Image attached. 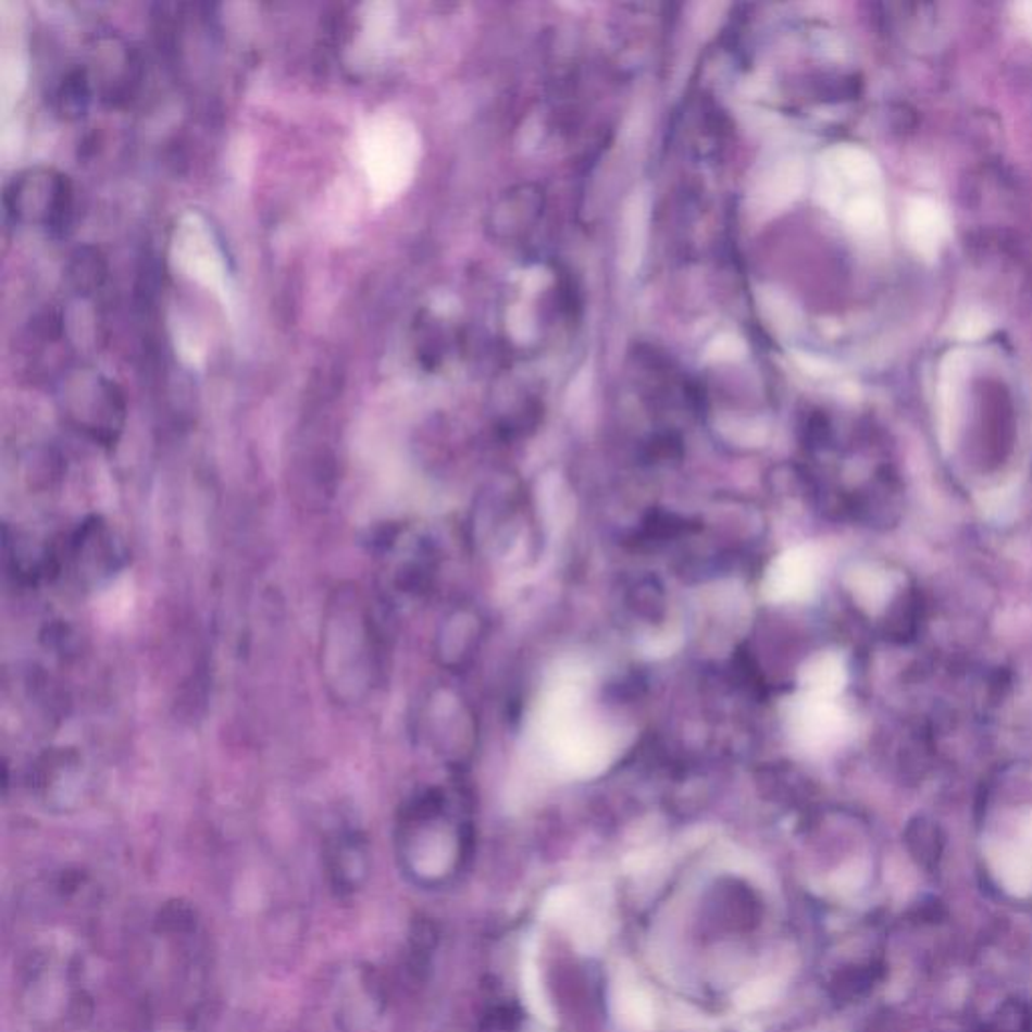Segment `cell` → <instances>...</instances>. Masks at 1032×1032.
<instances>
[{
    "label": "cell",
    "mask_w": 1032,
    "mask_h": 1032,
    "mask_svg": "<svg viewBox=\"0 0 1032 1032\" xmlns=\"http://www.w3.org/2000/svg\"><path fill=\"white\" fill-rule=\"evenodd\" d=\"M319 674L333 702L358 708L380 689L384 675L382 630L370 595L358 583L331 589L319 625Z\"/></svg>",
    "instance_id": "1"
},
{
    "label": "cell",
    "mask_w": 1032,
    "mask_h": 1032,
    "mask_svg": "<svg viewBox=\"0 0 1032 1032\" xmlns=\"http://www.w3.org/2000/svg\"><path fill=\"white\" fill-rule=\"evenodd\" d=\"M819 204L861 240H880L887 231L885 179L873 153L861 146L829 148L817 165Z\"/></svg>",
    "instance_id": "2"
},
{
    "label": "cell",
    "mask_w": 1032,
    "mask_h": 1032,
    "mask_svg": "<svg viewBox=\"0 0 1032 1032\" xmlns=\"http://www.w3.org/2000/svg\"><path fill=\"white\" fill-rule=\"evenodd\" d=\"M127 547L124 538L103 517H87L61 545H57V575L82 589H97L124 571Z\"/></svg>",
    "instance_id": "3"
},
{
    "label": "cell",
    "mask_w": 1032,
    "mask_h": 1032,
    "mask_svg": "<svg viewBox=\"0 0 1032 1032\" xmlns=\"http://www.w3.org/2000/svg\"><path fill=\"white\" fill-rule=\"evenodd\" d=\"M396 845L406 873L418 881L442 880L455 866V833L436 817L432 798L413 803L399 817Z\"/></svg>",
    "instance_id": "4"
},
{
    "label": "cell",
    "mask_w": 1032,
    "mask_h": 1032,
    "mask_svg": "<svg viewBox=\"0 0 1032 1032\" xmlns=\"http://www.w3.org/2000/svg\"><path fill=\"white\" fill-rule=\"evenodd\" d=\"M28 791L47 811H77L89 795V774L82 753L70 746L47 748L28 771Z\"/></svg>",
    "instance_id": "5"
},
{
    "label": "cell",
    "mask_w": 1032,
    "mask_h": 1032,
    "mask_svg": "<svg viewBox=\"0 0 1032 1032\" xmlns=\"http://www.w3.org/2000/svg\"><path fill=\"white\" fill-rule=\"evenodd\" d=\"M7 202L14 219L41 222L55 228L67 221L70 214V182L53 170H30L25 176L14 179Z\"/></svg>",
    "instance_id": "6"
},
{
    "label": "cell",
    "mask_w": 1032,
    "mask_h": 1032,
    "mask_svg": "<svg viewBox=\"0 0 1032 1032\" xmlns=\"http://www.w3.org/2000/svg\"><path fill=\"white\" fill-rule=\"evenodd\" d=\"M323 866L337 897L358 894L372 871V849L365 833L358 826L335 829L323 847Z\"/></svg>",
    "instance_id": "7"
},
{
    "label": "cell",
    "mask_w": 1032,
    "mask_h": 1032,
    "mask_svg": "<svg viewBox=\"0 0 1032 1032\" xmlns=\"http://www.w3.org/2000/svg\"><path fill=\"white\" fill-rule=\"evenodd\" d=\"M902 235L918 259L934 262L950 240V214L934 198H911L904 210Z\"/></svg>",
    "instance_id": "8"
},
{
    "label": "cell",
    "mask_w": 1032,
    "mask_h": 1032,
    "mask_svg": "<svg viewBox=\"0 0 1032 1032\" xmlns=\"http://www.w3.org/2000/svg\"><path fill=\"white\" fill-rule=\"evenodd\" d=\"M970 368V353L963 349H954L946 353V358L940 363V373H937V426H940V440L944 448L948 450L960 427V415H962V396L966 375Z\"/></svg>",
    "instance_id": "9"
},
{
    "label": "cell",
    "mask_w": 1032,
    "mask_h": 1032,
    "mask_svg": "<svg viewBox=\"0 0 1032 1032\" xmlns=\"http://www.w3.org/2000/svg\"><path fill=\"white\" fill-rule=\"evenodd\" d=\"M845 714L831 700L809 696L798 710V732L807 743H833L845 732Z\"/></svg>",
    "instance_id": "10"
},
{
    "label": "cell",
    "mask_w": 1032,
    "mask_h": 1032,
    "mask_svg": "<svg viewBox=\"0 0 1032 1032\" xmlns=\"http://www.w3.org/2000/svg\"><path fill=\"white\" fill-rule=\"evenodd\" d=\"M771 585L779 597H805L815 585V563L811 555L793 551L774 564Z\"/></svg>",
    "instance_id": "11"
},
{
    "label": "cell",
    "mask_w": 1032,
    "mask_h": 1032,
    "mask_svg": "<svg viewBox=\"0 0 1032 1032\" xmlns=\"http://www.w3.org/2000/svg\"><path fill=\"white\" fill-rule=\"evenodd\" d=\"M647 233V204L646 198L635 194L634 200L625 208L623 216V233H621V254H623V266L632 273L635 266L642 261L644 247H646Z\"/></svg>",
    "instance_id": "12"
},
{
    "label": "cell",
    "mask_w": 1032,
    "mask_h": 1032,
    "mask_svg": "<svg viewBox=\"0 0 1032 1032\" xmlns=\"http://www.w3.org/2000/svg\"><path fill=\"white\" fill-rule=\"evenodd\" d=\"M847 680L845 666L837 656H821L811 661V666L805 670V684L815 698L831 700L835 694H840Z\"/></svg>",
    "instance_id": "13"
},
{
    "label": "cell",
    "mask_w": 1032,
    "mask_h": 1032,
    "mask_svg": "<svg viewBox=\"0 0 1032 1032\" xmlns=\"http://www.w3.org/2000/svg\"><path fill=\"white\" fill-rule=\"evenodd\" d=\"M618 1017L630 1032H649L656 1022L651 998L639 989H625L618 998Z\"/></svg>",
    "instance_id": "14"
},
{
    "label": "cell",
    "mask_w": 1032,
    "mask_h": 1032,
    "mask_svg": "<svg viewBox=\"0 0 1032 1032\" xmlns=\"http://www.w3.org/2000/svg\"><path fill=\"white\" fill-rule=\"evenodd\" d=\"M521 992H523L524 1005L533 1012L535 1019L545 1022V1024L555 1022V1012H552L549 996L543 989V980L538 974L537 962L531 954H526L523 968H521Z\"/></svg>",
    "instance_id": "15"
},
{
    "label": "cell",
    "mask_w": 1032,
    "mask_h": 1032,
    "mask_svg": "<svg viewBox=\"0 0 1032 1032\" xmlns=\"http://www.w3.org/2000/svg\"><path fill=\"white\" fill-rule=\"evenodd\" d=\"M854 592L861 606L868 607L869 611H878L890 601L894 583L885 571L863 569L855 575Z\"/></svg>",
    "instance_id": "16"
},
{
    "label": "cell",
    "mask_w": 1032,
    "mask_h": 1032,
    "mask_svg": "<svg viewBox=\"0 0 1032 1032\" xmlns=\"http://www.w3.org/2000/svg\"><path fill=\"white\" fill-rule=\"evenodd\" d=\"M781 994V984L774 978H760L755 982L744 984L734 996V1005L741 1012H757L767 1006L774 1005Z\"/></svg>",
    "instance_id": "17"
},
{
    "label": "cell",
    "mask_w": 1032,
    "mask_h": 1032,
    "mask_svg": "<svg viewBox=\"0 0 1032 1032\" xmlns=\"http://www.w3.org/2000/svg\"><path fill=\"white\" fill-rule=\"evenodd\" d=\"M994 330V318L978 307H966L952 321L950 333L962 341H977Z\"/></svg>",
    "instance_id": "18"
},
{
    "label": "cell",
    "mask_w": 1032,
    "mask_h": 1032,
    "mask_svg": "<svg viewBox=\"0 0 1032 1032\" xmlns=\"http://www.w3.org/2000/svg\"><path fill=\"white\" fill-rule=\"evenodd\" d=\"M581 911V897L571 887L555 890L543 904V916L551 922L573 923Z\"/></svg>",
    "instance_id": "19"
},
{
    "label": "cell",
    "mask_w": 1032,
    "mask_h": 1032,
    "mask_svg": "<svg viewBox=\"0 0 1032 1032\" xmlns=\"http://www.w3.org/2000/svg\"><path fill=\"white\" fill-rule=\"evenodd\" d=\"M105 276V264L97 257L96 250H77L71 264V278L79 289H96Z\"/></svg>",
    "instance_id": "20"
},
{
    "label": "cell",
    "mask_w": 1032,
    "mask_h": 1032,
    "mask_svg": "<svg viewBox=\"0 0 1032 1032\" xmlns=\"http://www.w3.org/2000/svg\"><path fill=\"white\" fill-rule=\"evenodd\" d=\"M87 96H89L87 94V82L83 79L82 73H75L73 77H70V82H65L63 91H61L63 110L67 113H79L85 108Z\"/></svg>",
    "instance_id": "21"
},
{
    "label": "cell",
    "mask_w": 1032,
    "mask_h": 1032,
    "mask_svg": "<svg viewBox=\"0 0 1032 1032\" xmlns=\"http://www.w3.org/2000/svg\"><path fill=\"white\" fill-rule=\"evenodd\" d=\"M1015 490L1010 488H998V490H992L991 495L986 496L984 500V510L989 517H994V519H1003L1006 512H1010L1012 507H1015V496H1012Z\"/></svg>",
    "instance_id": "22"
},
{
    "label": "cell",
    "mask_w": 1032,
    "mask_h": 1032,
    "mask_svg": "<svg viewBox=\"0 0 1032 1032\" xmlns=\"http://www.w3.org/2000/svg\"><path fill=\"white\" fill-rule=\"evenodd\" d=\"M1010 18L1024 37L1032 39V0L1012 4L1010 7Z\"/></svg>",
    "instance_id": "23"
}]
</instances>
